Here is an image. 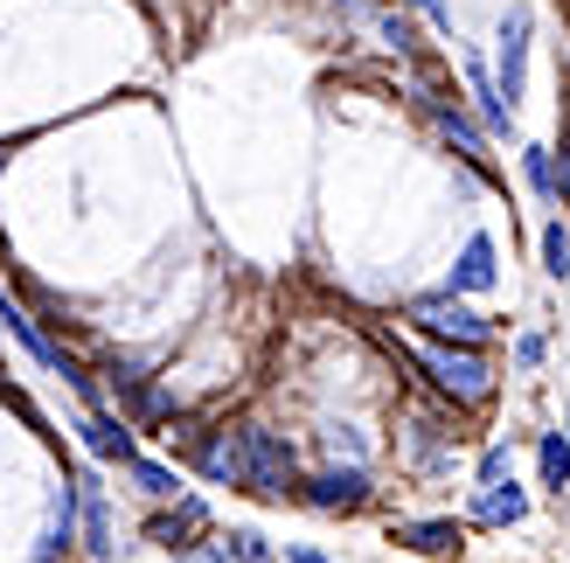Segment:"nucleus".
Returning a JSON list of instances; mask_svg holds the SVG:
<instances>
[{
    "instance_id": "1",
    "label": "nucleus",
    "mask_w": 570,
    "mask_h": 563,
    "mask_svg": "<svg viewBox=\"0 0 570 563\" xmlns=\"http://www.w3.org/2000/svg\"><path fill=\"white\" fill-rule=\"evenodd\" d=\"M411 320H417L424 334H439V342H460V348H480V342H488V320H480L473 306H460L452 293H424V299H411Z\"/></svg>"
},
{
    "instance_id": "2",
    "label": "nucleus",
    "mask_w": 570,
    "mask_h": 563,
    "mask_svg": "<svg viewBox=\"0 0 570 563\" xmlns=\"http://www.w3.org/2000/svg\"><path fill=\"white\" fill-rule=\"evenodd\" d=\"M424 369H432V383L445 389V397H460V404H480V397H488V362H480L473 348H432V355H424Z\"/></svg>"
},
{
    "instance_id": "3",
    "label": "nucleus",
    "mask_w": 570,
    "mask_h": 563,
    "mask_svg": "<svg viewBox=\"0 0 570 563\" xmlns=\"http://www.w3.org/2000/svg\"><path fill=\"white\" fill-rule=\"evenodd\" d=\"M244 460H250V487H258V494H272V501L293 494V453H285L265 425L244 432Z\"/></svg>"
},
{
    "instance_id": "4",
    "label": "nucleus",
    "mask_w": 570,
    "mask_h": 563,
    "mask_svg": "<svg viewBox=\"0 0 570 563\" xmlns=\"http://www.w3.org/2000/svg\"><path fill=\"white\" fill-rule=\"evenodd\" d=\"M203 473H209V481L216 487H250V460H244V432L230 438V432H223V438H209L203 445Z\"/></svg>"
},
{
    "instance_id": "5",
    "label": "nucleus",
    "mask_w": 570,
    "mask_h": 563,
    "mask_svg": "<svg viewBox=\"0 0 570 563\" xmlns=\"http://www.w3.org/2000/svg\"><path fill=\"white\" fill-rule=\"evenodd\" d=\"M77 515H83V550H91V556H111V508H105V487L77 481Z\"/></svg>"
},
{
    "instance_id": "6",
    "label": "nucleus",
    "mask_w": 570,
    "mask_h": 563,
    "mask_svg": "<svg viewBox=\"0 0 570 563\" xmlns=\"http://www.w3.org/2000/svg\"><path fill=\"white\" fill-rule=\"evenodd\" d=\"M522 56H529V14H508L501 28V98H522Z\"/></svg>"
},
{
    "instance_id": "7",
    "label": "nucleus",
    "mask_w": 570,
    "mask_h": 563,
    "mask_svg": "<svg viewBox=\"0 0 570 563\" xmlns=\"http://www.w3.org/2000/svg\"><path fill=\"white\" fill-rule=\"evenodd\" d=\"M306 501L313 508H362L368 501V481L348 466V473H321V481H306Z\"/></svg>"
},
{
    "instance_id": "8",
    "label": "nucleus",
    "mask_w": 570,
    "mask_h": 563,
    "mask_svg": "<svg viewBox=\"0 0 570 563\" xmlns=\"http://www.w3.org/2000/svg\"><path fill=\"white\" fill-rule=\"evenodd\" d=\"M488 286H494V244L473 237L466 258H460V271H452V293H488Z\"/></svg>"
},
{
    "instance_id": "9",
    "label": "nucleus",
    "mask_w": 570,
    "mask_h": 563,
    "mask_svg": "<svg viewBox=\"0 0 570 563\" xmlns=\"http://www.w3.org/2000/svg\"><path fill=\"white\" fill-rule=\"evenodd\" d=\"M473 515H480V522H522V515H529V501L515 494V481H508V487L494 481V487H480V501H473Z\"/></svg>"
},
{
    "instance_id": "10",
    "label": "nucleus",
    "mask_w": 570,
    "mask_h": 563,
    "mask_svg": "<svg viewBox=\"0 0 570 563\" xmlns=\"http://www.w3.org/2000/svg\"><path fill=\"white\" fill-rule=\"evenodd\" d=\"M83 438H91V453L126 460V466H132V432L119 425V417H91V425H83Z\"/></svg>"
},
{
    "instance_id": "11",
    "label": "nucleus",
    "mask_w": 570,
    "mask_h": 563,
    "mask_svg": "<svg viewBox=\"0 0 570 563\" xmlns=\"http://www.w3.org/2000/svg\"><path fill=\"white\" fill-rule=\"evenodd\" d=\"M396 543H411L424 556H445V550H460V529L452 522H417V529H396Z\"/></svg>"
},
{
    "instance_id": "12",
    "label": "nucleus",
    "mask_w": 570,
    "mask_h": 563,
    "mask_svg": "<svg viewBox=\"0 0 570 563\" xmlns=\"http://www.w3.org/2000/svg\"><path fill=\"white\" fill-rule=\"evenodd\" d=\"M195 522H203V508H195V501H188V508H181V515H160V522H154V543H167V550H175V543L188 536V529H195Z\"/></svg>"
},
{
    "instance_id": "13",
    "label": "nucleus",
    "mask_w": 570,
    "mask_h": 563,
    "mask_svg": "<svg viewBox=\"0 0 570 563\" xmlns=\"http://www.w3.org/2000/svg\"><path fill=\"white\" fill-rule=\"evenodd\" d=\"M230 556H237V563H272V550H265L258 529H237V536H230Z\"/></svg>"
},
{
    "instance_id": "14",
    "label": "nucleus",
    "mask_w": 570,
    "mask_h": 563,
    "mask_svg": "<svg viewBox=\"0 0 570 563\" xmlns=\"http://www.w3.org/2000/svg\"><path fill=\"white\" fill-rule=\"evenodd\" d=\"M132 481L147 487V494H175V473H167V466H154V460H132Z\"/></svg>"
},
{
    "instance_id": "15",
    "label": "nucleus",
    "mask_w": 570,
    "mask_h": 563,
    "mask_svg": "<svg viewBox=\"0 0 570 563\" xmlns=\"http://www.w3.org/2000/svg\"><path fill=\"white\" fill-rule=\"evenodd\" d=\"M543 473H550V487L570 481V445L563 438H543Z\"/></svg>"
},
{
    "instance_id": "16",
    "label": "nucleus",
    "mask_w": 570,
    "mask_h": 563,
    "mask_svg": "<svg viewBox=\"0 0 570 563\" xmlns=\"http://www.w3.org/2000/svg\"><path fill=\"white\" fill-rule=\"evenodd\" d=\"M439 119H445V132H452V139H460V154H466V160H488V154H480V132L460 119V111H439Z\"/></svg>"
},
{
    "instance_id": "17",
    "label": "nucleus",
    "mask_w": 570,
    "mask_h": 563,
    "mask_svg": "<svg viewBox=\"0 0 570 563\" xmlns=\"http://www.w3.org/2000/svg\"><path fill=\"white\" fill-rule=\"evenodd\" d=\"M543 258H550V271H557V278L570 271V237H563V223H557V230H543Z\"/></svg>"
},
{
    "instance_id": "18",
    "label": "nucleus",
    "mask_w": 570,
    "mask_h": 563,
    "mask_svg": "<svg viewBox=\"0 0 570 563\" xmlns=\"http://www.w3.org/2000/svg\"><path fill=\"white\" fill-rule=\"evenodd\" d=\"M529 181L543 188V195H557V167H550V154H543V147H529Z\"/></svg>"
},
{
    "instance_id": "19",
    "label": "nucleus",
    "mask_w": 570,
    "mask_h": 563,
    "mask_svg": "<svg viewBox=\"0 0 570 563\" xmlns=\"http://www.w3.org/2000/svg\"><path fill=\"white\" fill-rule=\"evenodd\" d=\"M480 481H488V487H494V481H508V445H494V453L480 460Z\"/></svg>"
},
{
    "instance_id": "20",
    "label": "nucleus",
    "mask_w": 570,
    "mask_h": 563,
    "mask_svg": "<svg viewBox=\"0 0 570 563\" xmlns=\"http://www.w3.org/2000/svg\"><path fill=\"white\" fill-rule=\"evenodd\" d=\"M285 556H293V563H327L321 550H306V543H293V550H285Z\"/></svg>"
},
{
    "instance_id": "21",
    "label": "nucleus",
    "mask_w": 570,
    "mask_h": 563,
    "mask_svg": "<svg viewBox=\"0 0 570 563\" xmlns=\"http://www.w3.org/2000/svg\"><path fill=\"white\" fill-rule=\"evenodd\" d=\"M417 8H424V14H432V21H445V0H417Z\"/></svg>"
}]
</instances>
